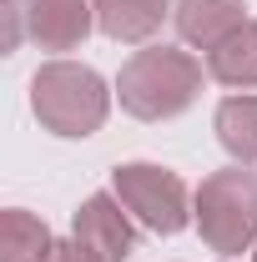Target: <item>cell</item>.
<instances>
[{
    "label": "cell",
    "instance_id": "obj_5",
    "mask_svg": "<svg viewBox=\"0 0 257 262\" xmlns=\"http://www.w3.org/2000/svg\"><path fill=\"white\" fill-rule=\"evenodd\" d=\"M20 15L40 51H76L96 20L91 0H20Z\"/></svg>",
    "mask_w": 257,
    "mask_h": 262
},
{
    "label": "cell",
    "instance_id": "obj_11",
    "mask_svg": "<svg viewBox=\"0 0 257 262\" xmlns=\"http://www.w3.org/2000/svg\"><path fill=\"white\" fill-rule=\"evenodd\" d=\"M51 247H56V242H51L46 222H35L31 212L10 207V212L0 217V252H5V262H46Z\"/></svg>",
    "mask_w": 257,
    "mask_h": 262
},
{
    "label": "cell",
    "instance_id": "obj_3",
    "mask_svg": "<svg viewBox=\"0 0 257 262\" xmlns=\"http://www.w3.org/2000/svg\"><path fill=\"white\" fill-rule=\"evenodd\" d=\"M197 227L212 252H242L257 242V177L242 166L212 171L197 187Z\"/></svg>",
    "mask_w": 257,
    "mask_h": 262
},
{
    "label": "cell",
    "instance_id": "obj_13",
    "mask_svg": "<svg viewBox=\"0 0 257 262\" xmlns=\"http://www.w3.org/2000/svg\"><path fill=\"white\" fill-rule=\"evenodd\" d=\"M252 262H257V252H252Z\"/></svg>",
    "mask_w": 257,
    "mask_h": 262
},
{
    "label": "cell",
    "instance_id": "obj_12",
    "mask_svg": "<svg viewBox=\"0 0 257 262\" xmlns=\"http://www.w3.org/2000/svg\"><path fill=\"white\" fill-rule=\"evenodd\" d=\"M46 262H106L96 252V247H86V242H81V237H71V242H56V247H51V257Z\"/></svg>",
    "mask_w": 257,
    "mask_h": 262
},
{
    "label": "cell",
    "instance_id": "obj_7",
    "mask_svg": "<svg viewBox=\"0 0 257 262\" xmlns=\"http://www.w3.org/2000/svg\"><path fill=\"white\" fill-rule=\"evenodd\" d=\"M247 26V5L242 0H182L177 5V31L202 51H217L232 31Z\"/></svg>",
    "mask_w": 257,
    "mask_h": 262
},
{
    "label": "cell",
    "instance_id": "obj_8",
    "mask_svg": "<svg viewBox=\"0 0 257 262\" xmlns=\"http://www.w3.org/2000/svg\"><path fill=\"white\" fill-rule=\"evenodd\" d=\"M91 10L111 40H146L161 31L172 0H91Z\"/></svg>",
    "mask_w": 257,
    "mask_h": 262
},
{
    "label": "cell",
    "instance_id": "obj_2",
    "mask_svg": "<svg viewBox=\"0 0 257 262\" xmlns=\"http://www.w3.org/2000/svg\"><path fill=\"white\" fill-rule=\"evenodd\" d=\"M31 106L40 126L56 136H91V131H101L106 111H111V91L91 66L51 61L31 81Z\"/></svg>",
    "mask_w": 257,
    "mask_h": 262
},
{
    "label": "cell",
    "instance_id": "obj_6",
    "mask_svg": "<svg viewBox=\"0 0 257 262\" xmlns=\"http://www.w3.org/2000/svg\"><path fill=\"white\" fill-rule=\"evenodd\" d=\"M71 237H81L86 247H96L106 262H121L136 247V232H131L126 212H121V196H106V192L81 202V212L71 217Z\"/></svg>",
    "mask_w": 257,
    "mask_h": 262
},
{
    "label": "cell",
    "instance_id": "obj_10",
    "mask_svg": "<svg viewBox=\"0 0 257 262\" xmlns=\"http://www.w3.org/2000/svg\"><path fill=\"white\" fill-rule=\"evenodd\" d=\"M217 141L232 151L237 166L257 162V96H227L217 106Z\"/></svg>",
    "mask_w": 257,
    "mask_h": 262
},
{
    "label": "cell",
    "instance_id": "obj_1",
    "mask_svg": "<svg viewBox=\"0 0 257 262\" xmlns=\"http://www.w3.org/2000/svg\"><path fill=\"white\" fill-rule=\"evenodd\" d=\"M202 91V66L187 51H172V46H152V51H136L121 66V81H116V96L131 116L141 121H166V116H182Z\"/></svg>",
    "mask_w": 257,
    "mask_h": 262
},
{
    "label": "cell",
    "instance_id": "obj_4",
    "mask_svg": "<svg viewBox=\"0 0 257 262\" xmlns=\"http://www.w3.org/2000/svg\"><path fill=\"white\" fill-rule=\"evenodd\" d=\"M111 187H116L121 207H126L141 227L161 232V237L187 227V187H182L177 171L152 166V162H126V166L111 171Z\"/></svg>",
    "mask_w": 257,
    "mask_h": 262
},
{
    "label": "cell",
    "instance_id": "obj_9",
    "mask_svg": "<svg viewBox=\"0 0 257 262\" xmlns=\"http://www.w3.org/2000/svg\"><path fill=\"white\" fill-rule=\"evenodd\" d=\"M207 71L222 86H257V20L232 31L217 51H207Z\"/></svg>",
    "mask_w": 257,
    "mask_h": 262
}]
</instances>
